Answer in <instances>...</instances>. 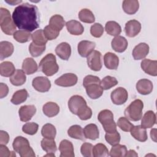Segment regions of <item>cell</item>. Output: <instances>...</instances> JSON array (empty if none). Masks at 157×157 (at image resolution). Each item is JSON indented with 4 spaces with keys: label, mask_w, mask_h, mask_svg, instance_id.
Instances as JSON below:
<instances>
[{
    "label": "cell",
    "mask_w": 157,
    "mask_h": 157,
    "mask_svg": "<svg viewBox=\"0 0 157 157\" xmlns=\"http://www.w3.org/2000/svg\"><path fill=\"white\" fill-rule=\"evenodd\" d=\"M66 26L67 31L72 35H81L84 31V28L82 25L78 21L72 20L68 21L66 23Z\"/></svg>",
    "instance_id": "7402d4cb"
},
{
    "label": "cell",
    "mask_w": 157,
    "mask_h": 157,
    "mask_svg": "<svg viewBox=\"0 0 157 157\" xmlns=\"http://www.w3.org/2000/svg\"><path fill=\"white\" fill-rule=\"evenodd\" d=\"M84 135L86 139L96 140L99 137V131L96 124L91 123L87 124L83 129Z\"/></svg>",
    "instance_id": "4316f807"
},
{
    "label": "cell",
    "mask_w": 157,
    "mask_h": 157,
    "mask_svg": "<svg viewBox=\"0 0 157 157\" xmlns=\"http://www.w3.org/2000/svg\"><path fill=\"white\" fill-rule=\"evenodd\" d=\"M150 137L151 139L154 141L156 142V129L153 128L150 131Z\"/></svg>",
    "instance_id": "6f0895ef"
},
{
    "label": "cell",
    "mask_w": 157,
    "mask_h": 157,
    "mask_svg": "<svg viewBox=\"0 0 157 157\" xmlns=\"http://www.w3.org/2000/svg\"><path fill=\"white\" fill-rule=\"evenodd\" d=\"M26 80L25 73L23 70L17 69L10 77L9 80L10 83L15 86H21L23 85Z\"/></svg>",
    "instance_id": "f1b7e54d"
},
{
    "label": "cell",
    "mask_w": 157,
    "mask_h": 157,
    "mask_svg": "<svg viewBox=\"0 0 157 157\" xmlns=\"http://www.w3.org/2000/svg\"><path fill=\"white\" fill-rule=\"evenodd\" d=\"M0 26L3 33L7 35H13L16 31V25L13 19L11 18V15L7 9L0 8Z\"/></svg>",
    "instance_id": "5b68a950"
},
{
    "label": "cell",
    "mask_w": 157,
    "mask_h": 157,
    "mask_svg": "<svg viewBox=\"0 0 157 157\" xmlns=\"http://www.w3.org/2000/svg\"><path fill=\"white\" fill-rule=\"evenodd\" d=\"M131 136L136 140L140 142H145L147 139V133L146 129L140 125L133 126L130 131Z\"/></svg>",
    "instance_id": "d4e9b609"
},
{
    "label": "cell",
    "mask_w": 157,
    "mask_h": 157,
    "mask_svg": "<svg viewBox=\"0 0 157 157\" xmlns=\"http://www.w3.org/2000/svg\"><path fill=\"white\" fill-rule=\"evenodd\" d=\"M90 33L94 37H100L104 33V28L100 23H96L91 26Z\"/></svg>",
    "instance_id": "f907efd6"
},
{
    "label": "cell",
    "mask_w": 157,
    "mask_h": 157,
    "mask_svg": "<svg viewBox=\"0 0 157 157\" xmlns=\"http://www.w3.org/2000/svg\"><path fill=\"white\" fill-rule=\"evenodd\" d=\"M78 18L80 21L86 23H93L95 21V17L93 12L88 9H83L78 13Z\"/></svg>",
    "instance_id": "ab89813d"
},
{
    "label": "cell",
    "mask_w": 157,
    "mask_h": 157,
    "mask_svg": "<svg viewBox=\"0 0 157 157\" xmlns=\"http://www.w3.org/2000/svg\"><path fill=\"white\" fill-rule=\"evenodd\" d=\"M149 52V46L144 42L137 45L132 50V56L134 59L140 60L145 58Z\"/></svg>",
    "instance_id": "2e32d148"
},
{
    "label": "cell",
    "mask_w": 157,
    "mask_h": 157,
    "mask_svg": "<svg viewBox=\"0 0 157 157\" xmlns=\"http://www.w3.org/2000/svg\"><path fill=\"white\" fill-rule=\"evenodd\" d=\"M128 43L126 39L121 36L115 37L111 42L112 48L113 50L118 53L124 52L128 47Z\"/></svg>",
    "instance_id": "d6986e66"
},
{
    "label": "cell",
    "mask_w": 157,
    "mask_h": 157,
    "mask_svg": "<svg viewBox=\"0 0 157 157\" xmlns=\"http://www.w3.org/2000/svg\"><path fill=\"white\" fill-rule=\"evenodd\" d=\"M31 39L33 42L39 45H44L47 42V39L45 37L44 31L42 29H38L32 34Z\"/></svg>",
    "instance_id": "7bdbcfd3"
},
{
    "label": "cell",
    "mask_w": 157,
    "mask_h": 157,
    "mask_svg": "<svg viewBox=\"0 0 157 157\" xmlns=\"http://www.w3.org/2000/svg\"><path fill=\"white\" fill-rule=\"evenodd\" d=\"M39 125L34 122H29L25 123L22 127V131L29 135L35 134L38 130Z\"/></svg>",
    "instance_id": "c3c4849f"
},
{
    "label": "cell",
    "mask_w": 157,
    "mask_h": 157,
    "mask_svg": "<svg viewBox=\"0 0 157 157\" xmlns=\"http://www.w3.org/2000/svg\"><path fill=\"white\" fill-rule=\"evenodd\" d=\"M137 153L133 150H129V151H127L126 156H137Z\"/></svg>",
    "instance_id": "680465c9"
},
{
    "label": "cell",
    "mask_w": 157,
    "mask_h": 157,
    "mask_svg": "<svg viewBox=\"0 0 157 157\" xmlns=\"http://www.w3.org/2000/svg\"><path fill=\"white\" fill-rule=\"evenodd\" d=\"M92 155L94 157H105L109 156V151L107 147L101 143L97 144L93 146Z\"/></svg>",
    "instance_id": "74e56055"
},
{
    "label": "cell",
    "mask_w": 157,
    "mask_h": 157,
    "mask_svg": "<svg viewBox=\"0 0 157 157\" xmlns=\"http://www.w3.org/2000/svg\"><path fill=\"white\" fill-rule=\"evenodd\" d=\"M68 107L72 113L77 115L82 120H88L92 116L91 108L87 105L86 101L81 96H71L68 101Z\"/></svg>",
    "instance_id": "7a4b0ae2"
},
{
    "label": "cell",
    "mask_w": 157,
    "mask_h": 157,
    "mask_svg": "<svg viewBox=\"0 0 157 157\" xmlns=\"http://www.w3.org/2000/svg\"><path fill=\"white\" fill-rule=\"evenodd\" d=\"M136 89L139 93L142 95L149 94L151 93L153 88L152 82L147 78L139 80L136 83Z\"/></svg>",
    "instance_id": "e0dca14e"
},
{
    "label": "cell",
    "mask_w": 157,
    "mask_h": 157,
    "mask_svg": "<svg viewBox=\"0 0 157 157\" xmlns=\"http://www.w3.org/2000/svg\"><path fill=\"white\" fill-rule=\"evenodd\" d=\"M36 108L34 105H25L20 107L18 113L21 121L26 122L29 121L35 115Z\"/></svg>",
    "instance_id": "4fadbf2b"
},
{
    "label": "cell",
    "mask_w": 157,
    "mask_h": 157,
    "mask_svg": "<svg viewBox=\"0 0 157 157\" xmlns=\"http://www.w3.org/2000/svg\"><path fill=\"white\" fill-rule=\"evenodd\" d=\"M44 34L47 40H52L55 39L59 34V31L52 28L49 25L46 26L44 29Z\"/></svg>",
    "instance_id": "681fc988"
},
{
    "label": "cell",
    "mask_w": 157,
    "mask_h": 157,
    "mask_svg": "<svg viewBox=\"0 0 157 157\" xmlns=\"http://www.w3.org/2000/svg\"><path fill=\"white\" fill-rule=\"evenodd\" d=\"M87 95L93 99H96L100 98L103 94V89L100 84L93 83L85 87Z\"/></svg>",
    "instance_id": "603a6c76"
},
{
    "label": "cell",
    "mask_w": 157,
    "mask_h": 157,
    "mask_svg": "<svg viewBox=\"0 0 157 157\" xmlns=\"http://www.w3.org/2000/svg\"><path fill=\"white\" fill-rule=\"evenodd\" d=\"M12 147L21 157H34L36 156L28 140L22 136H17L13 140Z\"/></svg>",
    "instance_id": "277c9868"
},
{
    "label": "cell",
    "mask_w": 157,
    "mask_h": 157,
    "mask_svg": "<svg viewBox=\"0 0 157 157\" xmlns=\"http://www.w3.org/2000/svg\"><path fill=\"white\" fill-rule=\"evenodd\" d=\"M140 66L146 74L152 76L157 75V61L144 59L142 61Z\"/></svg>",
    "instance_id": "ac0fdd59"
},
{
    "label": "cell",
    "mask_w": 157,
    "mask_h": 157,
    "mask_svg": "<svg viewBox=\"0 0 157 157\" xmlns=\"http://www.w3.org/2000/svg\"><path fill=\"white\" fill-rule=\"evenodd\" d=\"M104 63L107 69L115 70L119 64V58L115 53L107 52L104 56Z\"/></svg>",
    "instance_id": "44dd1931"
},
{
    "label": "cell",
    "mask_w": 157,
    "mask_h": 157,
    "mask_svg": "<svg viewBox=\"0 0 157 157\" xmlns=\"http://www.w3.org/2000/svg\"><path fill=\"white\" fill-rule=\"evenodd\" d=\"M14 47L13 44L8 41H1L0 42V59L9 57L13 52Z\"/></svg>",
    "instance_id": "83f0119b"
},
{
    "label": "cell",
    "mask_w": 157,
    "mask_h": 157,
    "mask_svg": "<svg viewBox=\"0 0 157 157\" xmlns=\"http://www.w3.org/2000/svg\"><path fill=\"white\" fill-rule=\"evenodd\" d=\"M105 29L108 34L115 37L119 36L121 32L120 25L115 21H107L105 26Z\"/></svg>",
    "instance_id": "836d02e7"
},
{
    "label": "cell",
    "mask_w": 157,
    "mask_h": 157,
    "mask_svg": "<svg viewBox=\"0 0 157 157\" xmlns=\"http://www.w3.org/2000/svg\"><path fill=\"white\" fill-rule=\"evenodd\" d=\"M105 140L110 145H115L119 144L120 141V134L117 131L113 132H106L105 135Z\"/></svg>",
    "instance_id": "bcb514c9"
},
{
    "label": "cell",
    "mask_w": 157,
    "mask_h": 157,
    "mask_svg": "<svg viewBox=\"0 0 157 157\" xmlns=\"http://www.w3.org/2000/svg\"><path fill=\"white\" fill-rule=\"evenodd\" d=\"M45 50V45H39L34 42H31L29 47V51L31 55L33 57H37L41 55Z\"/></svg>",
    "instance_id": "f6af8a7d"
},
{
    "label": "cell",
    "mask_w": 157,
    "mask_h": 157,
    "mask_svg": "<svg viewBox=\"0 0 157 157\" xmlns=\"http://www.w3.org/2000/svg\"><path fill=\"white\" fill-rule=\"evenodd\" d=\"M12 19L16 26L20 29L29 32L39 27V14L36 6L25 2L18 6L14 9Z\"/></svg>",
    "instance_id": "6da1fadb"
},
{
    "label": "cell",
    "mask_w": 157,
    "mask_h": 157,
    "mask_svg": "<svg viewBox=\"0 0 157 157\" xmlns=\"http://www.w3.org/2000/svg\"><path fill=\"white\" fill-rule=\"evenodd\" d=\"M100 83H101V80L98 77L92 75H86L83 78V85L84 87H86V86L91 84H93V83L100 84Z\"/></svg>",
    "instance_id": "f5cc1de1"
},
{
    "label": "cell",
    "mask_w": 157,
    "mask_h": 157,
    "mask_svg": "<svg viewBox=\"0 0 157 157\" xmlns=\"http://www.w3.org/2000/svg\"><path fill=\"white\" fill-rule=\"evenodd\" d=\"M88 67L94 71H99L102 68V54L98 50H94L87 57Z\"/></svg>",
    "instance_id": "ba28073f"
},
{
    "label": "cell",
    "mask_w": 157,
    "mask_h": 157,
    "mask_svg": "<svg viewBox=\"0 0 157 157\" xmlns=\"http://www.w3.org/2000/svg\"><path fill=\"white\" fill-rule=\"evenodd\" d=\"M41 134L44 137L55 139L56 134V130L53 124L50 123H47L42 126L41 129Z\"/></svg>",
    "instance_id": "b9f144b4"
},
{
    "label": "cell",
    "mask_w": 157,
    "mask_h": 157,
    "mask_svg": "<svg viewBox=\"0 0 157 157\" xmlns=\"http://www.w3.org/2000/svg\"><path fill=\"white\" fill-rule=\"evenodd\" d=\"M96 44L94 42L89 40H82L77 46L79 55L84 58L88 57L94 50Z\"/></svg>",
    "instance_id": "7c38bea8"
},
{
    "label": "cell",
    "mask_w": 157,
    "mask_h": 157,
    "mask_svg": "<svg viewBox=\"0 0 157 157\" xmlns=\"http://www.w3.org/2000/svg\"><path fill=\"white\" fill-rule=\"evenodd\" d=\"M156 114L152 110H148L144 115L142 121L141 126L145 129L152 128L156 123Z\"/></svg>",
    "instance_id": "cb8c5ba5"
},
{
    "label": "cell",
    "mask_w": 157,
    "mask_h": 157,
    "mask_svg": "<svg viewBox=\"0 0 157 157\" xmlns=\"http://www.w3.org/2000/svg\"><path fill=\"white\" fill-rule=\"evenodd\" d=\"M13 37L14 39L18 42L25 43L31 39L32 35L30 32L28 31L20 29L15 32V33L13 34Z\"/></svg>",
    "instance_id": "f35d334b"
},
{
    "label": "cell",
    "mask_w": 157,
    "mask_h": 157,
    "mask_svg": "<svg viewBox=\"0 0 157 157\" xmlns=\"http://www.w3.org/2000/svg\"><path fill=\"white\" fill-rule=\"evenodd\" d=\"M60 157H74V150L71 142L64 139L61 141L59 145Z\"/></svg>",
    "instance_id": "9a60e30c"
},
{
    "label": "cell",
    "mask_w": 157,
    "mask_h": 157,
    "mask_svg": "<svg viewBox=\"0 0 157 157\" xmlns=\"http://www.w3.org/2000/svg\"><path fill=\"white\" fill-rule=\"evenodd\" d=\"M122 7L125 13L129 15L134 14L139 9V1L137 0H124L123 1Z\"/></svg>",
    "instance_id": "f546056e"
},
{
    "label": "cell",
    "mask_w": 157,
    "mask_h": 157,
    "mask_svg": "<svg viewBox=\"0 0 157 157\" xmlns=\"http://www.w3.org/2000/svg\"><path fill=\"white\" fill-rule=\"evenodd\" d=\"M118 84V80L116 79V78L107 75L105 77L100 83L101 86L103 90H107L110 89L112 87L115 86Z\"/></svg>",
    "instance_id": "ee69618b"
},
{
    "label": "cell",
    "mask_w": 157,
    "mask_h": 157,
    "mask_svg": "<svg viewBox=\"0 0 157 157\" xmlns=\"http://www.w3.org/2000/svg\"><path fill=\"white\" fill-rule=\"evenodd\" d=\"M118 126L123 131L129 132L131 131L134 125L125 117H120L117 121Z\"/></svg>",
    "instance_id": "7dc6e473"
},
{
    "label": "cell",
    "mask_w": 157,
    "mask_h": 157,
    "mask_svg": "<svg viewBox=\"0 0 157 157\" xmlns=\"http://www.w3.org/2000/svg\"><path fill=\"white\" fill-rule=\"evenodd\" d=\"M67 134L71 138L79 139L82 141L85 140L86 139L84 135L83 129L80 126L77 124L71 126L67 130Z\"/></svg>",
    "instance_id": "1f68e13d"
},
{
    "label": "cell",
    "mask_w": 157,
    "mask_h": 157,
    "mask_svg": "<svg viewBox=\"0 0 157 157\" xmlns=\"http://www.w3.org/2000/svg\"><path fill=\"white\" fill-rule=\"evenodd\" d=\"M16 156L14 151H10L6 145H0V157Z\"/></svg>",
    "instance_id": "db71d44e"
},
{
    "label": "cell",
    "mask_w": 157,
    "mask_h": 157,
    "mask_svg": "<svg viewBox=\"0 0 157 157\" xmlns=\"http://www.w3.org/2000/svg\"><path fill=\"white\" fill-rule=\"evenodd\" d=\"M143 107V102L140 99H135L125 109L124 115L131 121H139L142 117Z\"/></svg>",
    "instance_id": "8992f818"
},
{
    "label": "cell",
    "mask_w": 157,
    "mask_h": 157,
    "mask_svg": "<svg viewBox=\"0 0 157 157\" xmlns=\"http://www.w3.org/2000/svg\"><path fill=\"white\" fill-rule=\"evenodd\" d=\"M44 156H52V157H55V154L54 153H47V155H45Z\"/></svg>",
    "instance_id": "91938a15"
},
{
    "label": "cell",
    "mask_w": 157,
    "mask_h": 157,
    "mask_svg": "<svg viewBox=\"0 0 157 157\" xmlns=\"http://www.w3.org/2000/svg\"><path fill=\"white\" fill-rule=\"evenodd\" d=\"M9 93V88L5 83H0V98H3L6 97Z\"/></svg>",
    "instance_id": "9f6ffc18"
},
{
    "label": "cell",
    "mask_w": 157,
    "mask_h": 157,
    "mask_svg": "<svg viewBox=\"0 0 157 157\" xmlns=\"http://www.w3.org/2000/svg\"><path fill=\"white\" fill-rule=\"evenodd\" d=\"M98 119L106 132L117 131V125L113 120V114L110 110L107 109L101 110L98 114Z\"/></svg>",
    "instance_id": "52a82bcc"
},
{
    "label": "cell",
    "mask_w": 157,
    "mask_h": 157,
    "mask_svg": "<svg viewBox=\"0 0 157 157\" xmlns=\"http://www.w3.org/2000/svg\"><path fill=\"white\" fill-rule=\"evenodd\" d=\"M55 53L61 59L67 60L71 55V45L67 42H61L56 46Z\"/></svg>",
    "instance_id": "ffe728a7"
},
{
    "label": "cell",
    "mask_w": 157,
    "mask_h": 157,
    "mask_svg": "<svg viewBox=\"0 0 157 157\" xmlns=\"http://www.w3.org/2000/svg\"><path fill=\"white\" fill-rule=\"evenodd\" d=\"M39 68L47 76L55 74L59 70L55 56L52 53L47 54L40 61Z\"/></svg>",
    "instance_id": "3957f363"
},
{
    "label": "cell",
    "mask_w": 157,
    "mask_h": 157,
    "mask_svg": "<svg viewBox=\"0 0 157 157\" xmlns=\"http://www.w3.org/2000/svg\"><path fill=\"white\" fill-rule=\"evenodd\" d=\"M41 147L47 153H55L57 150L55 139L44 137L41 140Z\"/></svg>",
    "instance_id": "d590c367"
},
{
    "label": "cell",
    "mask_w": 157,
    "mask_h": 157,
    "mask_svg": "<svg viewBox=\"0 0 157 157\" xmlns=\"http://www.w3.org/2000/svg\"><path fill=\"white\" fill-rule=\"evenodd\" d=\"M38 69L36 61L32 58H26L23 60L22 64V70L28 75L33 74Z\"/></svg>",
    "instance_id": "484cf974"
},
{
    "label": "cell",
    "mask_w": 157,
    "mask_h": 157,
    "mask_svg": "<svg viewBox=\"0 0 157 157\" xmlns=\"http://www.w3.org/2000/svg\"><path fill=\"white\" fill-rule=\"evenodd\" d=\"M141 24L136 20H131L126 22L124 31L126 36L129 37L136 36L140 31Z\"/></svg>",
    "instance_id": "5bb4252c"
},
{
    "label": "cell",
    "mask_w": 157,
    "mask_h": 157,
    "mask_svg": "<svg viewBox=\"0 0 157 157\" xmlns=\"http://www.w3.org/2000/svg\"><path fill=\"white\" fill-rule=\"evenodd\" d=\"M9 140V134L4 131L1 130L0 131V143L2 145H6Z\"/></svg>",
    "instance_id": "11a10c76"
},
{
    "label": "cell",
    "mask_w": 157,
    "mask_h": 157,
    "mask_svg": "<svg viewBox=\"0 0 157 157\" xmlns=\"http://www.w3.org/2000/svg\"><path fill=\"white\" fill-rule=\"evenodd\" d=\"M65 25V21L63 17L58 14L53 15L49 21V26L58 31H60Z\"/></svg>",
    "instance_id": "d6a6232c"
},
{
    "label": "cell",
    "mask_w": 157,
    "mask_h": 157,
    "mask_svg": "<svg viewBox=\"0 0 157 157\" xmlns=\"http://www.w3.org/2000/svg\"><path fill=\"white\" fill-rule=\"evenodd\" d=\"M77 76L73 73H66L62 75L55 81V83L56 85L68 87L75 85L77 82Z\"/></svg>",
    "instance_id": "30bf717a"
},
{
    "label": "cell",
    "mask_w": 157,
    "mask_h": 157,
    "mask_svg": "<svg viewBox=\"0 0 157 157\" xmlns=\"http://www.w3.org/2000/svg\"><path fill=\"white\" fill-rule=\"evenodd\" d=\"M32 85L37 91L44 93L50 90L51 83L47 77L40 76L37 77L33 80Z\"/></svg>",
    "instance_id": "8fae6325"
},
{
    "label": "cell",
    "mask_w": 157,
    "mask_h": 157,
    "mask_svg": "<svg viewBox=\"0 0 157 157\" xmlns=\"http://www.w3.org/2000/svg\"><path fill=\"white\" fill-rule=\"evenodd\" d=\"M112 102L116 105H121L126 102L128 98L126 90L123 87H118L114 90L110 94Z\"/></svg>",
    "instance_id": "9c48e42d"
},
{
    "label": "cell",
    "mask_w": 157,
    "mask_h": 157,
    "mask_svg": "<svg viewBox=\"0 0 157 157\" xmlns=\"http://www.w3.org/2000/svg\"><path fill=\"white\" fill-rule=\"evenodd\" d=\"M42 111L47 117H53L59 113V107L55 102H48L43 105Z\"/></svg>",
    "instance_id": "4dcf8cb0"
},
{
    "label": "cell",
    "mask_w": 157,
    "mask_h": 157,
    "mask_svg": "<svg viewBox=\"0 0 157 157\" xmlns=\"http://www.w3.org/2000/svg\"><path fill=\"white\" fill-rule=\"evenodd\" d=\"M93 145L88 142L83 143L80 148V152L82 155L85 157H90L92 156V150Z\"/></svg>",
    "instance_id": "816d5d0a"
},
{
    "label": "cell",
    "mask_w": 157,
    "mask_h": 157,
    "mask_svg": "<svg viewBox=\"0 0 157 157\" xmlns=\"http://www.w3.org/2000/svg\"><path fill=\"white\" fill-rule=\"evenodd\" d=\"M28 93L25 89L17 91L12 96L10 100L11 102L15 105H18L24 102L28 98Z\"/></svg>",
    "instance_id": "8d00e7d4"
},
{
    "label": "cell",
    "mask_w": 157,
    "mask_h": 157,
    "mask_svg": "<svg viewBox=\"0 0 157 157\" xmlns=\"http://www.w3.org/2000/svg\"><path fill=\"white\" fill-rule=\"evenodd\" d=\"M15 71L13 64L10 61H4L0 64V74L3 77H10Z\"/></svg>",
    "instance_id": "e575fe53"
},
{
    "label": "cell",
    "mask_w": 157,
    "mask_h": 157,
    "mask_svg": "<svg viewBox=\"0 0 157 157\" xmlns=\"http://www.w3.org/2000/svg\"><path fill=\"white\" fill-rule=\"evenodd\" d=\"M127 152V148L124 145L119 144L113 145L110 152L109 155L112 157H123L126 156Z\"/></svg>",
    "instance_id": "60d3db41"
}]
</instances>
